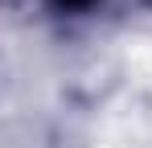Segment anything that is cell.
I'll return each mask as SVG.
<instances>
[{"label": "cell", "instance_id": "obj_1", "mask_svg": "<svg viewBox=\"0 0 152 148\" xmlns=\"http://www.w3.org/2000/svg\"><path fill=\"white\" fill-rule=\"evenodd\" d=\"M53 4H58V8H86L91 0H53Z\"/></svg>", "mask_w": 152, "mask_h": 148}]
</instances>
